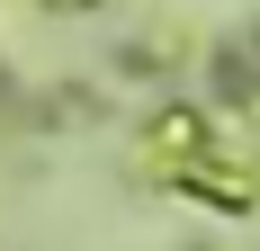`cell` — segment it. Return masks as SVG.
<instances>
[{"label":"cell","mask_w":260,"mask_h":251,"mask_svg":"<svg viewBox=\"0 0 260 251\" xmlns=\"http://www.w3.org/2000/svg\"><path fill=\"white\" fill-rule=\"evenodd\" d=\"M45 9H90V0H45Z\"/></svg>","instance_id":"obj_1"}]
</instances>
